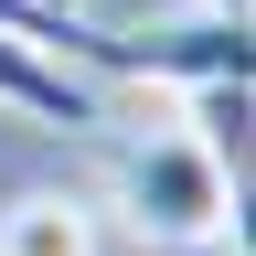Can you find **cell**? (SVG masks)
Returning a JSON list of instances; mask_svg holds the SVG:
<instances>
[{
  "label": "cell",
  "mask_w": 256,
  "mask_h": 256,
  "mask_svg": "<svg viewBox=\"0 0 256 256\" xmlns=\"http://www.w3.org/2000/svg\"><path fill=\"white\" fill-rule=\"evenodd\" d=\"M118 224L139 246H214L224 224H235V171L192 139V128H150V139H128L118 150Z\"/></svg>",
  "instance_id": "obj_1"
},
{
  "label": "cell",
  "mask_w": 256,
  "mask_h": 256,
  "mask_svg": "<svg viewBox=\"0 0 256 256\" xmlns=\"http://www.w3.org/2000/svg\"><path fill=\"white\" fill-rule=\"evenodd\" d=\"M96 75H128V86H224V75H256V43H246V11H182V22H139V32H96Z\"/></svg>",
  "instance_id": "obj_2"
},
{
  "label": "cell",
  "mask_w": 256,
  "mask_h": 256,
  "mask_svg": "<svg viewBox=\"0 0 256 256\" xmlns=\"http://www.w3.org/2000/svg\"><path fill=\"white\" fill-rule=\"evenodd\" d=\"M0 107L32 118V128H96V118H107L75 64L43 54V43H22V32H0Z\"/></svg>",
  "instance_id": "obj_3"
},
{
  "label": "cell",
  "mask_w": 256,
  "mask_h": 256,
  "mask_svg": "<svg viewBox=\"0 0 256 256\" xmlns=\"http://www.w3.org/2000/svg\"><path fill=\"white\" fill-rule=\"evenodd\" d=\"M0 256H96V214L75 192H22L0 214Z\"/></svg>",
  "instance_id": "obj_4"
},
{
  "label": "cell",
  "mask_w": 256,
  "mask_h": 256,
  "mask_svg": "<svg viewBox=\"0 0 256 256\" xmlns=\"http://www.w3.org/2000/svg\"><path fill=\"white\" fill-rule=\"evenodd\" d=\"M192 139H203L224 171H246V75H224V86H192Z\"/></svg>",
  "instance_id": "obj_5"
},
{
  "label": "cell",
  "mask_w": 256,
  "mask_h": 256,
  "mask_svg": "<svg viewBox=\"0 0 256 256\" xmlns=\"http://www.w3.org/2000/svg\"><path fill=\"white\" fill-rule=\"evenodd\" d=\"M0 32H22V43H43L64 64H96V22L86 11H43V0H0Z\"/></svg>",
  "instance_id": "obj_6"
},
{
  "label": "cell",
  "mask_w": 256,
  "mask_h": 256,
  "mask_svg": "<svg viewBox=\"0 0 256 256\" xmlns=\"http://www.w3.org/2000/svg\"><path fill=\"white\" fill-rule=\"evenodd\" d=\"M43 11H86V0H43Z\"/></svg>",
  "instance_id": "obj_7"
}]
</instances>
